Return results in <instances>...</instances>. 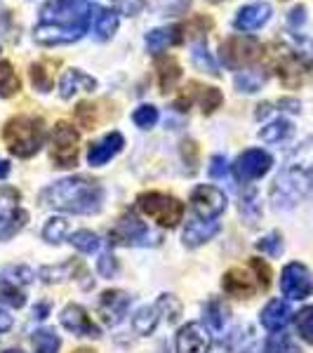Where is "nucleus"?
I'll return each mask as SVG.
<instances>
[{
  "mask_svg": "<svg viewBox=\"0 0 313 353\" xmlns=\"http://www.w3.org/2000/svg\"><path fill=\"white\" fill-rule=\"evenodd\" d=\"M92 12L85 0H50L41 8V21L33 28V41L45 48L71 45L90 31Z\"/></svg>",
  "mask_w": 313,
  "mask_h": 353,
  "instance_id": "1",
  "label": "nucleus"
},
{
  "mask_svg": "<svg viewBox=\"0 0 313 353\" xmlns=\"http://www.w3.org/2000/svg\"><path fill=\"white\" fill-rule=\"evenodd\" d=\"M306 198H313V137L301 141L285 158L271 186V203L276 210H292Z\"/></svg>",
  "mask_w": 313,
  "mask_h": 353,
  "instance_id": "2",
  "label": "nucleus"
},
{
  "mask_svg": "<svg viewBox=\"0 0 313 353\" xmlns=\"http://www.w3.org/2000/svg\"><path fill=\"white\" fill-rule=\"evenodd\" d=\"M104 203V189L88 176H66L43 191V205L71 214H94Z\"/></svg>",
  "mask_w": 313,
  "mask_h": 353,
  "instance_id": "3",
  "label": "nucleus"
},
{
  "mask_svg": "<svg viewBox=\"0 0 313 353\" xmlns=\"http://www.w3.org/2000/svg\"><path fill=\"white\" fill-rule=\"evenodd\" d=\"M297 36V33H294ZM271 66L276 68L278 78L287 88H299L304 83L306 73L313 66V43L309 38H294V45L273 43L271 48Z\"/></svg>",
  "mask_w": 313,
  "mask_h": 353,
  "instance_id": "4",
  "label": "nucleus"
},
{
  "mask_svg": "<svg viewBox=\"0 0 313 353\" xmlns=\"http://www.w3.org/2000/svg\"><path fill=\"white\" fill-rule=\"evenodd\" d=\"M45 123L38 116H14L5 123L3 141L8 151L17 158H31L45 144Z\"/></svg>",
  "mask_w": 313,
  "mask_h": 353,
  "instance_id": "5",
  "label": "nucleus"
},
{
  "mask_svg": "<svg viewBox=\"0 0 313 353\" xmlns=\"http://www.w3.org/2000/svg\"><path fill=\"white\" fill-rule=\"evenodd\" d=\"M137 208H139L141 214H146L151 221H156L163 229H174L179 226V221L184 219V203L174 196H168V193L161 191H146L137 198Z\"/></svg>",
  "mask_w": 313,
  "mask_h": 353,
  "instance_id": "6",
  "label": "nucleus"
},
{
  "mask_svg": "<svg viewBox=\"0 0 313 353\" xmlns=\"http://www.w3.org/2000/svg\"><path fill=\"white\" fill-rule=\"evenodd\" d=\"M28 212L21 208V193L14 186H0V241H10L26 226Z\"/></svg>",
  "mask_w": 313,
  "mask_h": 353,
  "instance_id": "7",
  "label": "nucleus"
},
{
  "mask_svg": "<svg viewBox=\"0 0 313 353\" xmlns=\"http://www.w3.org/2000/svg\"><path fill=\"white\" fill-rule=\"evenodd\" d=\"M261 57V43L252 36H229L219 45L221 64L231 71H241L250 64H254Z\"/></svg>",
  "mask_w": 313,
  "mask_h": 353,
  "instance_id": "8",
  "label": "nucleus"
},
{
  "mask_svg": "<svg viewBox=\"0 0 313 353\" xmlns=\"http://www.w3.org/2000/svg\"><path fill=\"white\" fill-rule=\"evenodd\" d=\"M78 137L76 128L71 123L61 121L54 125V132H52V163L54 168H76L78 165Z\"/></svg>",
  "mask_w": 313,
  "mask_h": 353,
  "instance_id": "9",
  "label": "nucleus"
},
{
  "mask_svg": "<svg viewBox=\"0 0 313 353\" xmlns=\"http://www.w3.org/2000/svg\"><path fill=\"white\" fill-rule=\"evenodd\" d=\"M33 281V271L26 266H8L0 271V301L10 304L12 309H21L26 304L24 285Z\"/></svg>",
  "mask_w": 313,
  "mask_h": 353,
  "instance_id": "10",
  "label": "nucleus"
},
{
  "mask_svg": "<svg viewBox=\"0 0 313 353\" xmlns=\"http://www.w3.org/2000/svg\"><path fill=\"white\" fill-rule=\"evenodd\" d=\"M226 193L217 186L201 184L191 193V210L201 221H214L226 210Z\"/></svg>",
  "mask_w": 313,
  "mask_h": 353,
  "instance_id": "11",
  "label": "nucleus"
},
{
  "mask_svg": "<svg viewBox=\"0 0 313 353\" xmlns=\"http://www.w3.org/2000/svg\"><path fill=\"white\" fill-rule=\"evenodd\" d=\"M281 290H283V294L292 301H301V299L311 297L313 294L311 271L306 269L304 264H299V261L287 264L281 273Z\"/></svg>",
  "mask_w": 313,
  "mask_h": 353,
  "instance_id": "12",
  "label": "nucleus"
},
{
  "mask_svg": "<svg viewBox=\"0 0 313 353\" xmlns=\"http://www.w3.org/2000/svg\"><path fill=\"white\" fill-rule=\"evenodd\" d=\"M271 165H273V158L266 151L248 149L236 158V163H233V174H236L238 181L250 184V181H254V179H261V176L271 170Z\"/></svg>",
  "mask_w": 313,
  "mask_h": 353,
  "instance_id": "13",
  "label": "nucleus"
},
{
  "mask_svg": "<svg viewBox=\"0 0 313 353\" xmlns=\"http://www.w3.org/2000/svg\"><path fill=\"white\" fill-rule=\"evenodd\" d=\"M149 238H153L149 226L139 221V217L132 212L123 214L116 229L109 233V243L113 245H149Z\"/></svg>",
  "mask_w": 313,
  "mask_h": 353,
  "instance_id": "14",
  "label": "nucleus"
},
{
  "mask_svg": "<svg viewBox=\"0 0 313 353\" xmlns=\"http://www.w3.org/2000/svg\"><path fill=\"white\" fill-rule=\"evenodd\" d=\"M212 334L203 323H186L177 332V353H210Z\"/></svg>",
  "mask_w": 313,
  "mask_h": 353,
  "instance_id": "15",
  "label": "nucleus"
},
{
  "mask_svg": "<svg viewBox=\"0 0 313 353\" xmlns=\"http://www.w3.org/2000/svg\"><path fill=\"white\" fill-rule=\"evenodd\" d=\"M191 88H193V83H191ZM196 90H198V92L186 90V92L181 94L177 101H174V109H177V111H189V106L193 104V101H198L203 113H208V116H210V113H214L221 104H224V94H221L217 88H203V85L196 83Z\"/></svg>",
  "mask_w": 313,
  "mask_h": 353,
  "instance_id": "16",
  "label": "nucleus"
},
{
  "mask_svg": "<svg viewBox=\"0 0 313 353\" xmlns=\"http://www.w3.org/2000/svg\"><path fill=\"white\" fill-rule=\"evenodd\" d=\"M59 318H61V325H64L68 332L78 334V337H99L101 334L99 325H97L92 318L88 316V311L78 304L64 306V311H61Z\"/></svg>",
  "mask_w": 313,
  "mask_h": 353,
  "instance_id": "17",
  "label": "nucleus"
},
{
  "mask_svg": "<svg viewBox=\"0 0 313 353\" xmlns=\"http://www.w3.org/2000/svg\"><path fill=\"white\" fill-rule=\"evenodd\" d=\"M130 301H132V297L128 292H123V290H106V292H101L99 316L104 318L106 325H118L123 321L130 309Z\"/></svg>",
  "mask_w": 313,
  "mask_h": 353,
  "instance_id": "18",
  "label": "nucleus"
},
{
  "mask_svg": "<svg viewBox=\"0 0 313 353\" xmlns=\"http://www.w3.org/2000/svg\"><path fill=\"white\" fill-rule=\"evenodd\" d=\"M271 19V5L269 3H252V5H245V8L238 10L236 19H233V26L243 33H250V31H257Z\"/></svg>",
  "mask_w": 313,
  "mask_h": 353,
  "instance_id": "19",
  "label": "nucleus"
},
{
  "mask_svg": "<svg viewBox=\"0 0 313 353\" xmlns=\"http://www.w3.org/2000/svg\"><path fill=\"white\" fill-rule=\"evenodd\" d=\"M125 146V139L121 132H111L106 134L104 139L94 141V144H90L88 149V163L94 165V168H99V165H106L111 161V158H116L118 153L123 151Z\"/></svg>",
  "mask_w": 313,
  "mask_h": 353,
  "instance_id": "20",
  "label": "nucleus"
},
{
  "mask_svg": "<svg viewBox=\"0 0 313 353\" xmlns=\"http://www.w3.org/2000/svg\"><path fill=\"white\" fill-rule=\"evenodd\" d=\"M292 309H290L287 301L283 299H271L269 304L261 309L259 313V321L261 325H264L269 332H283V330L287 327V323L292 321Z\"/></svg>",
  "mask_w": 313,
  "mask_h": 353,
  "instance_id": "21",
  "label": "nucleus"
},
{
  "mask_svg": "<svg viewBox=\"0 0 313 353\" xmlns=\"http://www.w3.org/2000/svg\"><path fill=\"white\" fill-rule=\"evenodd\" d=\"M184 28L181 26H161V28H153V31L146 33V50L151 54H161L168 48H174L184 41Z\"/></svg>",
  "mask_w": 313,
  "mask_h": 353,
  "instance_id": "22",
  "label": "nucleus"
},
{
  "mask_svg": "<svg viewBox=\"0 0 313 353\" xmlns=\"http://www.w3.org/2000/svg\"><path fill=\"white\" fill-rule=\"evenodd\" d=\"M221 288H224L226 294H231V297H238V299L252 297V294L259 290L257 283H254L243 269H229V271H226L224 278H221Z\"/></svg>",
  "mask_w": 313,
  "mask_h": 353,
  "instance_id": "23",
  "label": "nucleus"
},
{
  "mask_svg": "<svg viewBox=\"0 0 313 353\" xmlns=\"http://www.w3.org/2000/svg\"><path fill=\"white\" fill-rule=\"evenodd\" d=\"M94 90H97V81L85 71H81V68H68L59 81L61 99H71L78 92H94Z\"/></svg>",
  "mask_w": 313,
  "mask_h": 353,
  "instance_id": "24",
  "label": "nucleus"
},
{
  "mask_svg": "<svg viewBox=\"0 0 313 353\" xmlns=\"http://www.w3.org/2000/svg\"><path fill=\"white\" fill-rule=\"evenodd\" d=\"M219 231H221V226L217 224V221H201V219L189 221L186 229H184V245L191 250H196L208 241H212Z\"/></svg>",
  "mask_w": 313,
  "mask_h": 353,
  "instance_id": "25",
  "label": "nucleus"
},
{
  "mask_svg": "<svg viewBox=\"0 0 313 353\" xmlns=\"http://www.w3.org/2000/svg\"><path fill=\"white\" fill-rule=\"evenodd\" d=\"M116 31H118V14H116V10H109V8L94 10L92 36L97 38V41H99V43L111 41Z\"/></svg>",
  "mask_w": 313,
  "mask_h": 353,
  "instance_id": "26",
  "label": "nucleus"
},
{
  "mask_svg": "<svg viewBox=\"0 0 313 353\" xmlns=\"http://www.w3.org/2000/svg\"><path fill=\"white\" fill-rule=\"evenodd\" d=\"M156 68H158V85H161L163 92H170L181 78V66L177 64L174 57H161L156 61Z\"/></svg>",
  "mask_w": 313,
  "mask_h": 353,
  "instance_id": "27",
  "label": "nucleus"
},
{
  "mask_svg": "<svg viewBox=\"0 0 313 353\" xmlns=\"http://www.w3.org/2000/svg\"><path fill=\"white\" fill-rule=\"evenodd\" d=\"M294 134V125L285 121V118H276L269 125L259 130V139L266 141V144H281V141H287L290 137Z\"/></svg>",
  "mask_w": 313,
  "mask_h": 353,
  "instance_id": "28",
  "label": "nucleus"
},
{
  "mask_svg": "<svg viewBox=\"0 0 313 353\" xmlns=\"http://www.w3.org/2000/svg\"><path fill=\"white\" fill-rule=\"evenodd\" d=\"M54 66H57V61H50V59H41L31 66V83L38 92H50V90H52Z\"/></svg>",
  "mask_w": 313,
  "mask_h": 353,
  "instance_id": "29",
  "label": "nucleus"
},
{
  "mask_svg": "<svg viewBox=\"0 0 313 353\" xmlns=\"http://www.w3.org/2000/svg\"><path fill=\"white\" fill-rule=\"evenodd\" d=\"M158 318H161V313H158L156 304L153 306H141L139 311L132 316V327L137 334H141V337H146V334H151L153 330L158 325Z\"/></svg>",
  "mask_w": 313,
  "mask_h": 353,
  "instance_id": "30",
  "label": "nucleus"
},
{
  "mask_svg": "<svg viewBox=\"0 0 313 353\" xmlns=\"http://www.w3.org/2000/svg\"><path fill=\"white\" fill-rule=\"evenodd\" d=\"M78 269H81L78 261H66V264H57V266H43L38 271V276L43 278V283H64L68 278H76Z\"/></svg>",
  "mask_w": 313,
  "mask_h": 353,
  "instance_id": "31",
  "label": "nucleus"
},
{
  "mask_svg": "<svg viewBox=\"0 0 313 353\" xmlns=\"http://www.w3.org/2000/svg\"><path fill=\"white\" fill-rule=\"evenodd\" d=\"M266 83V73L261 68H245L236 76V90L245 94H254Z\"/></svg>",
  "mask_w": 313,
  "mask_h": 353,
  "instance_id": "32",
  "label": "nucleus"
},
{
  "mask_svg": "<svg viewBox=\"0 0 313 353\" xmlns=\"http://www.w3.org/2000/svg\"><path fill=\"white\" fill-rule=\"evenodd\" d=\"M226 321H229V306L221 299H210L205 304V323L212 330H224Z\"/></svg>",
  "mask_w": 313,
  "mask_h": 353,
  "instance_id": "33",
  "label": "nucleus"
},
{
  "mask_svg": "<svg viewBox=\"0 0 313 353\" xmlns=\"http://www.w3.org/2000/svg\"><path fill=\"white\" fill-rule=\"evenodd\" d=\"M191 59H193V66H196L198 71H205V73H210V76H214V78L219 76V68H217V64H214L212 54L208 52V48H205L203 41L193 43Z\"/></svg>",
  "mask_w": 313,
  "mask_h": 353,
  "instance_id": "34",
  "label": "nucleus"
},
{
  "mask_svg": "<svg viewBox=\"0 0 313 353\" xmlns=\"http://www.w3.org/2000/svg\"><path fill=\"white\" fill-rule=\"evenodd\" d=\"M21 90V81L10 61H0V97H12Z\"/></svg>",
  "mask_w": 313,
  "mask_h": 353,
  "instance_id": "35",
  "label": "nucleus"
},
{
  "mask_svg": "<svg viewBox=\"0 0 313 353\" xmlns=\"http://www.w3.org/2000/svg\"><path fill=\"white\" fill-rule=\"evenodd\" d=\"M61 346V339L54 330H36L33 332V349L36 353H57Z\"/></svg>",
  "mask_w": 313,
  "mask_h": 353,
  "instance_id": "36",
  "label": "nucleus"
},
{
  "mask_svg": "<svg viewBox=\"0 0 313 353\" xmlns=\"http://www.w3.org/2000/svg\"><path fill=\"white\" fill-rule=\"evenodd\" d=\"M68 236V221L64 217H52L43 226V238L50 245H59Z\"/></svg>",
  "mask_w": 313,
  "mask_h": 353,
  "instance_id": "37",
  "label": "nucleus"
},
{
  "mask_svg": "<svg viewBox=\"0 0 313 353\" xmlns=\"http://www.w3.org/2000/svg\"><path fill=\"white\" fill-rule=\"evenodd\" d=\"M68 243L73 245V248L78 250V252H83V254H92L99 250V238H97V233L92 231H76V233H71L68 236Z\"/></svg>",
  "mask_w": 313,
  "mask_h": 353,
  "instance_id": "38",
  "label": "nucleus"
},
{
  "mask_svg": "<svg viewBox=\"0 0 313 353\" xmlns=\"http://www.w3.org/2000/svg\"><path fill=\"white\" fill-rule=\"evenodd\" d=\"M241 214L248 219V224H257V219L261 217V205H259V196L254 189L245 191L241 196Z\"/></svg>",
  "mask_w": 313,
  "mask_h": 353,
  "instance_id": "39",
  "label": "nucleus"
},
{
  "mask_svg": "<svg viewBox=\"0 0 313 353\" xmlns=\"http://www.w3.org/2000/svg\"><path fill=\"white\" fill-rule=\"evenodd\" d=\"M156 309L161 316H165L168 323H177L181 316V301L174 294H161L156 301Z\"/></svg>",
  "mask_w": 313,
  "mask_h": 353,
  "instance_id": "40",
  "label": "nucleus"
},
{
  "mask_svg": "<svg viewBox=\"0 0 313 353\" xmlns=\"http://www.w3.org/2000/svg\"><path fill=\"white\" fill-rule=\"evenodd\" d=\"M264 351L266 353H301V349L297 344L292 341V337L285 332H273V337L266 341V346H264Z\"/></svg>",
  "mask_w": 313,
  "mask_h": 353,
  "instance_id": "41",
  "label": "nucleus"
},
{
  "mask_svg": "<svg viewBox=\"0 0 313 353\" xmlns=\"http://www.w3.org/2000/svg\"><path fill=\"white\" fill-rule=\"evenodd\" d=\"M294 325H297L299 337L306 341V344H313V304L304 306L297 316H294Z\"/></svg>",
  "mask_w": 313,
  "mask_h": 353,
  "instance_id": "42",
  "label": "nucleus"
},
{
  "mask_svg": "<svg viewBox=\"0 0 313 353\" xmlns=\"http://www.w3.org/2000/svg\"><path fill=\"white\" fill-rule=\"evenodd\" d=\"M132 121H134L137 128L151 130L153 125L158 123V109H156V106H151V104H141L139 109H134Z\"/></svg>",
  "mask_w": 313,
  "mask_h": 353,
  "instance_id": "43",
  "label": "nucleus"
},
{
  "mask_svg": "<svg viewBox=\"0 0 313 353\" xmlns=\"http://www.w3.org/2000/svg\"><path fill=\"white\" fill-rule=\"evenodd\" d=\"M257 250L269 257H281L283 254V236L278 231H271L269 236H264L261 241H257Z\"/></svg>",
  "mask_w": 313,
  "mask_h": 353,
  "instance_id": "44",
  "label": "nucleus"
},
{
  "mask_svg": "<svg viewBox=\"0 0 313 353\" xmlns=\"http://www.w3.org/2000/svg\"><path fill=\"white\" fill-rule=\"evenodd\" d=\"M97 109L90 101H81L78 104V109H76V121H78V125L81 128H85V130H94V125H97Z\"/></svg>",
  "mask_w": 313,
  "mask_h": 353,
  "instance_id": "45",
  "label": "nucleus"
},
{
  "mask_svg": "<svg viewBox=\"0 0 313 353\" xmlns=\"http://www.w3.org/2000/svg\"><path fill=\"white\" fill-rule=\"evenodd\" d=\"M189 3L191 0H156V10L163 17H177V14H184Z\"/></svg>",
  "mask_w": 313,
  "mask_h": 353,
  "instance_id": "46",
  "label": "nucleus"
},
{
  "mask_svg": "<svg viewBox=\"0 0 313 353\" xmlns=\"http://www.w3.org/2000/svg\"><path fill=\"white\" fill-rule=\"evenodd\" d=\"M146 8V0H113V10L123 17H137Z\"/></svg>",
  "mask_w": 313,
  "mask_h": 353,
  "instance_id": "47",
  "label": "nucleus"
},
{
  "mask_svg": "<svg viewBox=\"0 0 313 353\" xmlns=\"http://www.w3.org/2000/svg\"><path fill=\"white\" fill-rule=\"evenodd\" d=\"M118 259L113 257L111 252H104L99 259H97V271H99V276H104V278H116L118 276Z\"/></svg>",
  "mask_w": 313,
  "mask_h": 353,
  "instance_id": "48",
  "label": "nucleus"
},
{
  "mask_svg": "<svg viewBox=\"0 0 313 353\" xmlns=\"http://www.w3.org/2000/svg\"><path fill=\"white\" fill-rule=\"evenodd\" d=\"M250 266H252V271L257 273V285H259V290H269V285H271V269H269V264H266L264 259L254 257L252 261H250Z\"/></svg>",
  "mask_w": 313,
  "mask_h": 353,
  "instance_id": "49",
  "label": "nucleus"
},
{
  "mask_svg": "<svg viewBox=\"0 0 313 353\" xmlns=\"http://www.w3.org/2000/svg\"><path fill=\"white\" fill-rule=\"evenodd\" d=\"M181 161H184L189 168L193 170L196 168V163H198V146H196V141L193 139H184L181 141Z\"/></svg>",
  "mask_w": 313,
  "mask_h": 353,
  "instance_id": "50",
  "label": "nucleus"
},
{
  "mask_svg": "<svg viewBox=\"0 0 313 353\" xmlns=\"http://www.w3.org/2000/svg\"><path fill=\"white\" fill-rule=\"evenodd\" d=\"M208 172H210V176H212V179H221V176L229 172V163H226V158L224 156H212Z\"/></svg>",
  "mask_w": 313,
  "mask_h": 353,
  "instance_id": "51",
  "label": "nucleus"
},
{
  "mask_svg": "<svg viewBox=\"0 0 313 353\" xmlns=\"http://www.w3.org/2000/svg\"><path fill=\"white\" fill-rule=\"evenodd\" d=\"M287 24H290V28H292V31H299V28L306 24V8H304V5H297V8L290 10Z\"/></svg>",
  "mask_w": 313,
  "mask_h": 353,
  "instance_id": "52",
  "label": "nucleus"
},
{
  "mask_svg": "<svg viewBox=\"0 0 313 353\" xmlns=\"http://www.w3.org/2000/svg\"><path fill=\"white\" fill-rule=\"evenodd\" d=\"M278 109H281V111H290V113H299L301 104H299V99H292V97H283V99L278 101Z\"/></svg>",
  "mask_w": 313,
  "mask_h": 353,
  "instance_id": "53",
  "label": "nucleus"
},
{
  "mask_svg": "<svg viewBox=\"0 0 313 353\" xmlns=\"http://www.w3.org/2000/svg\"><path fill=\"white\" fill-rule=\"evenodd\" d=\"M10 327H12V316L5 309H0V332H8Z\"/></svg>",
  "mask_w": 313,
  "mask_h": 353,
  "instance_id": "54",
  "label": "nucleus"
},
{
  "mask_svg": "<svg viewBox=\"0 0 313 353\" xmlns=\"http://www.w3.org/2000/svg\"><path fill=\"white\" fill-rule=\"evenodd\" d=\"M48 313H50V306L48 304H38L36 309H33V316H36V318H45Z\"/></svg>",
  "mask_w": 313,
  "mask_h": 353,
  "instance_id": "55",
  "label": "nucleus"
},
{
  "mask_svg": "<svg viewBox=\"0 0 313 353\" xmlns=\"http://www.w3.org/2000/svg\"><path fill=\"white\" fill-rule=\"evenodd\" d=\"M8 174H10V163L0 158V179H5V176H8Z\"/></svg>",
  "mask_w": 313,
  "mask_h": 353,
  "instance_id": "56",
  "label": "nucleus"
},
{
  "mask_svg": "<svg viewBox=\"0 0 313 353\" xmlns=\"http://www.w3.org/2000/svg\"><path fill=\"white\" fill-rule=\"evenodd\" d=\"M73 353H97V351H92V349H78V351H73Z\"/></svg>",
  "mask_w": 313,
  "mask_h": 353,
  "instance_id": "57",
  "label": "nucleus"
},
{
  "mask_svg": "<svg viewBox=\"0 0 313 353\" xmlns=\"http://www.w3.org/2000/svg\"><path fill=\"white\" fill-rule=\"evenodd\" d=\"M5 353H24V351H21V349H8Z\"/></svg>",
  "mask_w": 313,
  "mask_h": 353,
  "instance_id": "58",
  "label": "nucleus"
},
{
  "mask_svg": "<svg viewBox=\"0 0 313 353\" xmlns=\"http://www.w3.org/2000/svg\"><path fill=\"white\" fill-rule=\"evenodd\" d=\"M212 3H221V0H212Z\"/></svg>",
  "mask_w": 313,
  "mask_h": 353,
  "instance_id": "59",
  "label": "nucleus"
}]
</instances>
